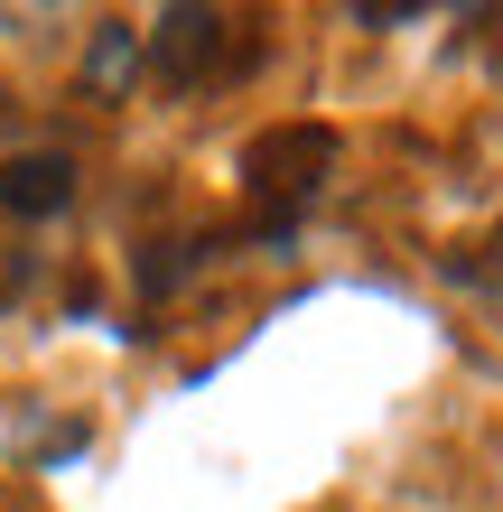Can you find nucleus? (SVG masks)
Segmentation results:
<instances>
[{
    "label": "nucleus",
    "mask_w": 503,
    "mask_h": 512,
    "mask_svg": "<svg viewBox=\"0 0 503 512\" xmlns=\"http://www.w3.org/2000/svg\"><path fill=\"white\" fill-rule=\"evenodd\" d=\"M327 168H336V131L327 122H280V131H261L243 149V177L271 196V233L299 224V205L327 187Z\"/></svg>",
    "instance_id": "nucleus-1"
},
{
    "label": "nucleus",
    "mask_w": 503,
    "mask_h": 512,
    "mask_svg": "<svg viewBox=\"0 0 503 512\" xmlns=\"http://www.w3.org/2000/svg\"><path fill=\"white\" fill-rule=\"evenodd\" d=\"M140 47H150V66L168 84H205L224 56V10H205V0H177V10H159L150 28H140Z\"/></svg>",
    "instance_id": "nucleus-2"
},
{
    "label": "nucleus",
    "mask_w": 503,
    "mask_h": 512,
    "mask_svg": "<svg viewBox=\"0 0 503 512\" xmlns=\"http://www.w3.org/2000/svg\"><path fill=\"white\" fill-rule=\"evenodd\" d=\"M75 205V159L66 149H19V159H0V215L19 224H47Z\"/></svg>",
    "instance_id": "nucleus-3"
},
{
    "label": "nucleus",
    "mask_w": 503,
    "mask_h": 512,
    "mask_svg": "<svg viewBox=\"0 0 503 512\" xmlns=\"http://www.w3.org/2000/svg\"><path fill=\"white\" fill-rule=\"evenodd\" d=\"M140 75H150V47H140V28H131V19H103L94 38H84V94H94V103H122Z\"/></svg>",
    "instance_id": "nucleus-4"
}]
</instances>
